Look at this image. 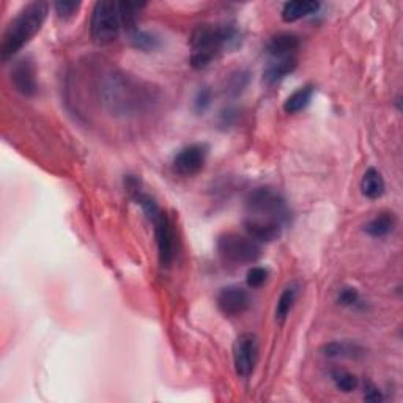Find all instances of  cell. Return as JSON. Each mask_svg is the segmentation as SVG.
<instances>
[{
  "mask_svg": "<svg viewBox=\"0 0 403 403\" xmlns=\"http://www.w3.org/2000/svg\"><path fill=\"white\" fill-rule=\"evenodd\" d=\"M296 68L295 57H283V59H277L276 62L264 69L263 80L264 84L274 85L277 82H281L283 78H287L288 74H292Z\"/></svg>",
  "mask_w": 403,
  "mask_h": 403,
  "instance_id": "4fadbf2b",
  "label": "cell"
},
{
  "mask_svg": "<svg viewBox=\"0 0 403 403\" xmlns=\"http://www.w3.org/2000/svg\"><path fill=\"white\" fill-rule=\"evenodd\" d=\"M218 252L222 260L235 264L254 263L262 255V246L249 235L224 233L218 238Z\"/></svg>",
  "mask_w": 403,
  "mask_h": 403,
  "instance_id": "8992f818",
  "label": "cell"
},
{
  "mask_svg": "<svg viewBox=\"0 0 403 403\" xmlns=\"http://www.w3.org/2000/svg\"><path fill=\"white\" fill-rule=\"evenodd\" d=\"M359 299V295L355 288H342L339 293V302L344 306H353L356 304Z\"/></svg>",
  "mask_w": 403,
  "mask_h": 403,
  "instance_id": "cb8c5ba5",
  "label": "cell"
},
{
  "mask_svg": "<svg viewBox=\"0 0 403 403\" xmlns=\"http://www.w3.org/2000/svg\"><path fill=\"white\" fill-rule=\"evenodd\" d=\"M290 210L281 194L269 188L254 189L246 199L244 229L258 243L273 241L288 224Z\"/></svg>",
  "mask_w": 403,
  "mask_h": 403,
  "instance_id": "6da1fadb",
  "label": "cell"
},
{
  "mask_svg": "<svg viewBox=\"0 0 403 403\" xmlns=\"http://www.w3.org/2000/svg\"><path fill=\"white\" fill-rule=\"evenodd\" d=\"M151 224L155 225L160 263L162 264V267H169V264L172 263L174 255H175V235H174L172 224H170L166 213H161Z\"/></svg>",
  "mask_w": 403,
  "mask_h": 403,
  "instance_id": "9c48e42d",
  "label": "cell"
},
{
  "mask_svg": "<svg viewBox=\"0 0 403 403\" xmlns=\"http://www.w3.org/2000/svg\"><path fill=\"white\" fill-rule=\"evenodd\" d=\"M128 34H129V41L136 49L150 52V50H155L160 48V40L151 34H148V31H143L136 27L134 30L128 31Z\"/></svg>",
  "mask_w": 403,
  "mask_h": 403,
  "instance_id": "ffe728a7",
  "label": "cell"
},
{
  "mask_svg": "<svg viewBox=\"0 0 403 403\" xmlns=\"http://www.w3.org/2000/svg\"><path fill=\"white\" fill-rule=\"evenodd\" d=\"M299 48V38L293 34H277L271 38L267 50L269 55L276 59H283V57H292L296 49Z\"/></svg>",
  "mask_w": 403,
  "mask_h": 403,
  "instance_id": "7c38bea8",
  "label": "cell"
},
{
  "mask_svg": "<svg viewBox=\"0 0 403 403\" xmlns=\"http://www.w3.org/2000/svg\"><path fill=\"white\" fill-rule=\"evenodd\" d=\"M364 399L367 402H381L383 395H381L380 390L374 386V384L367 383L364 388Z\"/></svg>",
  "mask_w": 403,
  "mask_h": 403,
  "instance_id": "484cf974",
  "label": "cell"
},
{
  "mask_svg": "<svg viewBox=\"0 0 403 403\" xmlns=\"http://www.w3.org/2000/svg\"><path fill=\"white\" fill-rule=\"evenodd\" d=\"M312 97H313L312 85L301 87L285 99V103H283V111L287 113H298L301 111H304L306 107L311 104Z\"/></svg>",
  "mask_w": 403,
  "mask_h": 403,
  "instance_id": "ac0fdd59",
  "label": "cell"
},
{
  "mask_svg": "<svg viewBox=\"0 0 403 403\" xmlns=\"http://www.w3.org/2000/svg\"><path fill=\"white\" fill-rule=\"evenodd\" d=\"M239 34L235 27L230 25H214V24H200L192 30L191 44L192 55L191 65L195 69L206 68L216 59L218 54L224 49H232L238 46Z\"/></svg>",
  "mask_w": 403,
  "mask_h": 403,
  "instance_id": "277c9868",
  "label": "cell"
},
{
  "mask_svg": "<svg viewBox=\"0 0 403 403\" xmlns=\"http://www.w3.org/2000/svg\"><path fill=\"white\" fill-rule=\"evenodd\" d=\"M218 307L227 317H238L250 307V296L248 290L230 285L225 287L218 295Z\"/></svg>",
  "mask_w": 403,
  "mask_h": 403,
  "instance_id": "30bf717a",
  "label": "cell"
},
{
  "mask_svg": "<svg viewBox=\"0 0 403 403\" xmlns=\"http://www.w3.org/2000/svg\"><path fill=\"white\" fill-rule=\"evenodd\" d=\"M298 292H299V288L296 283H292V285H288L282 292L281 298L279 301H277V306H276V320L279 321V323H283L285 318L288 317L290 311H292L295 306L296 298H298Z\"/></svg>",
  "mask_w": 403,
  "mask_h": 403,
  "instance_id": "d6986e66",
  "label": "cell"
},
{
  "mask_svg": "<svg viewBox=\"0 0 403 403\" xmlns=\"http://www.w3.org/2000/svg\"><path fill=\"white\" fill-rule=\"evenodd\" d=\"M210 101H211V92L208 90V88H204V90H200L197 98H195V109L199 112H204L208 106H210Z\"/></svg>",
  "mask_w": 403,
  "mask_h": 403,
  "instance_id": "d4e9b609",
  "label": "cell"
},
{
  "mask_svg": "<svg viewBox=\"0 0 403 403\" xmlns=\"http://www.w3.org/2000/svg\"><path fill=\"white\" fill-rule=\"evenodd\" d=\"M258 361V339L255 334L243 332L233 345V364L238 376H249Z\"/></svg>",
  "mask_w": 403,
  "mask_h": 403,
  "instance_id": "52a82bcc",
  "label": "cell"
},
{
  "mask_svg": "<svg viewBox=\"0 0 403 403\" xmlns=\"http://www.w3.org/2000/svg\"><path fill=\"white\" fill-rule=\"evenodd\" d=\"M54 8L57 16L62 17V19H69L73 17L78 10L80 8V3L79 2H68V0H60V2H55L54 3Z\"/></svg>",
  "mask_w": 403,
  "mask_h": 403,
  "instance_id": "603a6c76",
  "label": "cell"
},
{
  "mask_svg": "<svg viewBox=\"0 0 403 403\" xmlns=\"http://www.w3.org/2000/svg\"><path fill=\"white\" fill-rule=\"evenodd\" d=\"M332 380L334 384H336L337 389L342 390V393H351L358 388V378L356 375H353L351 372L346 370H334L332 372Z\"/></svg>",
  "mask_w": 403,
  "mask_h": 403,
  "instance_id": "44dd1931",
  "label": "cell"
},
{
  "mask_svg": "<svg viewBox=\"0 0 403 403\" xmlns=\"http://www.w3.org/2000/svg\"><path fill=\"white\" fill-rule=\"evenodd\" d=\"M268 279V269L263 267H252L248 271V277H246V282L250 288H260L264 282Z\"/></svg>",
  "mask_w": 403,
  "mask_h": 403,
  "instance_id": "7402d4cb",
  "label": "cell"
},
{
  "mask_svg": "<svg viewBox=\"0 0 403 403\" xmlns=\"http://www.w3.org/2000/svg\"><path fill=\"white\" fill-rule=\"evenodd\" d=\"M208 147L204 143H194L183 148L174 160V170L181 176L197 175L205 166Z\"/></svg>",
  "mask_w": 403,
  "mask_h": 403,
  "instance_id": "ba28073f",
  "label": "cell"
},
{
  "mask_svg": "<svg viewBox=\"0 0 403 403\" xmlns=\"http://www.w3.org/2000/svg\"><path fill=\"white\" fill-rule=\"evenodd\" d=\"M320 8L318 2L313 0H296V2H287L282 8V19L285 22H295L298 19L311 16Z\"/></svg>",
  "mask_w": 403,
  "mask_h": 403,
  "instance_id": "5bb4252c",
  "label": "cell"
},
{
  "mask_svg": "<svg viewBox=\"0 0 403 403\" xmlns=\"http://www.w3.org/2000/svg\"><path fill=\"white\" fill-rule=\"evenodd\" d=\"M48 13L49 5L46 2H31L17 13L3 31L0 44V55L3 62L13 59L25 44L31 41V38L41 30Z\"/></svg>",
  "mask_w": 403,
  "mask_h": 403,
  "instance_id": "3957f363",
  "label": "cell"
},
{
  "mask_svg": "<svg viewBox=\"0 0 403 403\" xmlns=\"http://www.w3.org/2000/svg\"><path fill=\"white\" fill-rule=\"evenodd\" d=\"M395 227V216L393 213H380L374 219H370L364 225V232L374 238L386 236L388 233L394 230Z\"/></svg>",
  "mask_w": 403,
  "mask_h": 403,
  "instance_id": "e0dca14e",
  "label": "cell"
},
{
  "mask_svg": "<svg viewBox=\"0 0 403 403\" xmlns=\"http://www.w3.org/2000/svg\"><path fill=\"white\" fill-rule=\"evenodd\" d=\"M122 27L118 2L103 0V2L94 3L90 19V34L94 44L106 46V44L115 41Z\"/></svg>",
  "mask_w": 403,
  "mask_h": 403,
  "instance_id": "5b68a950",
  "label": "cell"
},
{
  "mask_svg": "<svg viewBox=\"0 0 403 403\" xmlns=\"http://www.w3.org/2000/svg\"><path fill=\"white\" fill-rule=\"evenodd\" d=\"M99 90L106 109L117 117L137 115L153 101L148 85L123 73L107 74Z\"/></svg>",
  "mask_w": 403,
  "mask_h": 403,
  "instance_id": "7a4b0ae2",
  "label": "cell"
},
{
  "mask_svg": "<svg viewBox=\"0 0 403 403\" xmlns=\"http://www.w3.org/2000/svg\"><path fill=\"white\" fill-rule=\"evenodd\" d=\"M11 82L16 90L24 97H34L36 93V79L34 63L29 59L19 60L11 69Z\"/></svg>",
  "mask_w": 403,
  "mask_h": 403,
  "instance_id": "8fae6325",
  "label": "cell"
},
{
  "mask_svg": "<svg viewBox=\"0 0 403 403\" xmlns=\"http://www.w3.org/2000/svg\"><path fill=\"white\" fill-rule=\"evenodd\" d=\"M384 180L381 174L378 172L376 169L370 167L365 170V174L362 176V181H361V189H362V194L365 197L370 199V200H375V199H380L381 195L384 194Z\"/></svg>",
  "mask_w": 403,
  "mask_h": 403,
  "instance_id": "2e32d148",
  "label": "cell"
},
{
  "mask_svg": "<svg viewBox=\"0 0 403 403\" xmlns=\"http://www.w3.org/2000/svg\"><path fill=\"white\" fill-rule=\"evenodd\" d=\"M323 355L327 358H348L356 359L364 355L362 346H359L355 342H348V340H337V342L326 344L323 346Z\"/></svg>",
  "mask_w": 403,
  "mask_h": 403,
  "instance_id": "9a60e30c",
  "label": "cell"
}]
</instances>
